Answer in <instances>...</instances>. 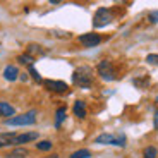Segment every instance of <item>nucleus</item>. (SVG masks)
<instances>
[{
  "mask_svg": "<svg viewBox=\"0 0 158 158\" xmlns=\"http://www.w3.org/2000/svg\"><path fill=\"white\" fill-rule=\"evenodd\" d=\"M93 79H95L93 69L88 67V65H81L72 72V84L81 88V89H88V88L93 86Z\"/></svg>",
  "mask_w": 158,
  "mask_h": 158,
  "instance_id": "obj_1",
  "label": "nucleus"
},
{
  "mask_svg": "<svg viewBox=\"0 0 158 158\" xmlns=\"http://www.w3.org/2000/svg\"><path fill=\"white\" fill-rule=\"evenodd\" d=\"M36 124V110H29L26 114L14 115L12 118L5 120V126L9 127H21V126H35Z\"/></svg>",
  "mask_w": 158,
  "mask_h": 158,
  "instance_id": "obj_2",
  "label": "nucleus"
},
{
  "mask_svg": "<svg viewBox=\"0 0 158 158\" xmlns=\"http://www.w3.org/2000/svg\"><path fill=\"white\" fill-rule=\"evenodd\" d=\"M112 21H114V14H112L110 9L100 7L98 10L95 12V16H93V28L102 29V28H105V26H108Z\"/></svg>",
  "mask_w": 158,
  "mask_h": 158,
  "instance_id": "obj_3",
  "label": "nucleus"
},
{
  "mask_svg": "<svg viewBox=\"0 0 158 158\" xmlns=\"http://www.w3.org/2000/svg\"><path fill=\"white\" fill-rule=\"evenodd\" d=\"M95 143L96 144H112V146L124 148L126 146V136L124 134L114 136V134H110V132H103V134H100L95 138Z\"/></svg>",
  "mask_w": 158,
  "mask_h": 158,
  "instance_id": "obj_4",
  "label": "nucleus"
},
{
  "mask_svg": "<svg viewBox=\"0 0 158 158\" xmlns=\"http://www.w3.org/2000/svg\"><path fill=\"white\" fill-rule=\"evenodd\" d=\"M96 72H98V76L103 81H115V77H117L114 64H112V60H107V59L102 60V62L96 65Z\"/></svg>",
  "mask_w": 158,
  "mask_h": 158,
  "instance_id": "obj_5",
  "label": "nucleus"
},
{
  "mask_svg": "<svg viewBox=\"0 0 158 158\" xmlns=\"http://www.w3.org/2000/svg\"><path fill=\"white\" fill-rule=\"evenodd\" d=\"M77 40L84 48H95L102 43V36H100L98 33H84V35H81Z\"/></svg>",
  "mask_w": 158,
  "mask_h": 158,
  "instance_id": "obj_6",
  "label": "nucleus"
},
{
  "mask_svg": "<svg viewBox=\"0 0 158 158\" xmlns=\"http://www.w3.org/2000/svg\"><path fill=\"white\" fill-rule=\"evenodd\" d=\"M43 86L52 93H67L69 91V84L59 79H43Z\"/></svg>",
  "mask_w": 158,
  "mask_h": 158,
  "instance_id": "obj_7",
  "label": "nucleus"
},
{
  "mask_svg": "<svg viewBox=\"0 0 158 158\" xmlns=\"http://www.w3.org/2000/svg\"><path fill=\"white\" fill-rule=\"evenodd\" d=\"M40 138L38 132H35V131H29V132H21V134L16 136V139H14V143H12V146L16 144V146H23V144H26V143H33L36 141V139Z\"/></svg>",
  "mask_w": 158,
  "mask_h": 158,
  "instance_id": "obj_8",
  "label": "nucleus"
},
{
  "mask_svg": "<svg viewBox=\"0 0 158 158\" xmlns=\"http://www.w3.org/2000/svg\"><path fill=\"white\" fill-rule=\"evenodd\" d=\"M19 67L17 65H14V64H9V65H5L4 72H2V76H4L5 81H9V83H14L16 79H19Z\"/></svg>",
  "mask_w": 158,
  "mask_h": 158,
  "instance_id": "obj_9",
  "label": "nucleus"
},
{
  "mask_svg": "<svg viewBox=\"0 0 158 158\" xmlns=\"http://www.w3.org/2000/svg\"><path fill=\"white\" fill-rule=\"evenodd\" d=\"M16 115V108L12 107L9 102H0V118H5V120H9V118H12Z\"/></svg>",
  "mask_w": 158,
  "mask_h": 158,
  "instance_id": "obj_10",
  "label": "nucleus"
},
{
  "mask_svg": "<svg viewBox=\"0 0 158 158\" xmlns=\"http://www.w3.org/2000/svg\"><path fill=\"white\" fill-rule=\"evenodd\" d=\"M26 156H29V150L24 146H16L14 150L4 155V158H26Z\"/></svg>",
  "mask_w": 158,
  "mask_h": 158,
  "instance_id": "obj_11",
  "label": "nucleus"
},
{
  "mask_svg": "<svg viewBox=\"0 0 158 158\" xmlns=\"http://www.w3.org/2000/svg\"><path fill=\"white\" fill-rule=\"evenodd\" d=\"M72 112L77 118H86V103L83 100H76L72 105Z\"/></svg>",
  "mask_w": 158,
  "mask_h": 158,
  "instance_id": "obj_12",
  "label": "nucleus"
},
{
  "mask_svg": "<svg viewBox=\"0 0 158 158\" xmlns=\"http://www.w3.org/2000/svg\"><path fill=\"white\" fill-rule=\"evenodd\" d=\"M65 114H67V108H65V107L57 108V112H55V122H53L55 129H60V126L64 124V120H65V117H67Z\"/></svg>",
  "mask_w": 158,
  "mask_h": 158,
  "instance_id": "obj_13",
  "label": "nucleus"
},
{
  "mask_svg": "<svg viewBox=\"0 0 158 158\" xmlns=\"http://www.w3.org/2000/svg\"><path fill=\"white\" fill-rule=\"evenodd\" d=\"M35 146L38 151H50L52 148H53V143H52L50 139H43V141H38Z\"/></svg>",
  "mask_w": 158,
  "mask_h": 158,
  "instance_id": "obj_14",
  "label": "nucleus"
},
{
  "mask_svg": "<svg viewBox=\"0 0 158 158\" xmlns=\"http://www.w3.org/2000/svg\"><path fill=\"white\" fill-rule=\"evenodd\" d=\"M17 60H19V64L28 65V67H31L33 64H35V57H31L29 53H21V55L17 57Z\"/></svg>",
  "mask_w": 158,
  "mask_h": 158,
  "instance_id": "obj_15",
  "label": "nucleus"
},
{
  "mask_svg": "<svg viewBox=\"0 0 158 158\" xmlns=\"http://www.w3.org/2000/svg\"><path fill=\"white\" fill-rule=\"evenodd\" d=\"M69 158H91V151L86 150V148H81V150L71 153V156H69Z\"/></svg>",
  "mask_w": 158,
  "mask_h": 158,
  "instance_id": "obj_16",
  "label": "nucleus"
},
{
  "mask_svg": "<svg viewBox=\"0 0 158 158\" xmlns=\"http://www.w3.org/2000/svg\"><path fill=\"white\" fill-rule=\"evenodd\" d=\"M143 156L144 158H158V150L155 146H146L143 151Z\"/></svg>",
  "mask_w": 158,
  "mask_h": 158,
  "instance_id": "obj_17",
  "label": "nucleus"
},
{
  "mask_svg": "<svg viewBox=\"0 0 158 158\" xmlns=\"http://www.w3.org/2000/svg\"><path fill=\"white\" fill-rule=\"evenodd\" d=\"M26 53L35 57L36 53H43V50H41V47H40L38 43H31V45H28V52H26Z\"/></svg>",
  "mask_w": 158,
  "mask_h": 158,
  "instance_id": "obj_18",
  "label": "nucleus"
},
{
  "mask_svg": "<svg viewBox=\"0 0 158 158\" xmlns=\"http://www.w3.org/2000/svg\"><path fill=\"white\" fill-rule=\"evenodd\" d=\"M28 74L31 76L33 79H35L36 83H43V79H41V76H40V72L35 69V65H31V67H28Z\"/></svg>",
  "mask_w": 158,
  "mask_h": 158,
  "instance_id": "obj_19",
  "label": "nucleus"
},
{
  "mask_svg": "<svg viewBox=\"0 0 158 158\" xmlns=\"http://www.w3.org/2000/svg\"><path fill=\"white\" fill-rule=\"evenodd\" d=\"M146 62L150 65H158V53H150L146 55Z\"/></svg>",
  "mask_w": 158,
  "mask_h": 158,
  "instance_id": "obj_20",
  "label": "nucleus"
},
{
  "mask_svg": "<svg viewBox=\"0 0 158 158\" xmlns=\"http://www.w3.org/2000/svg\"><path fill=\"white\" fill-rule=\"evenodd\" d=\"M148 19H150V23H158V10H155V12H151L150 16H148Z\"/></svg>",
  "mask_w": 158,
  "mask_h": 158,
  "instance_id": "obj_21",
  "label": "nucleus"
},
{
  "mask_svg": "<svg viewBox=\"0 0 158 158\" xmlns=\"http://www.w3.org/2000/svg\"><path fill=\"white\" fill-rule=\"evenodd\" d=\"M153 126H155V129H158V108L155 110V118H153Z\"/></svg>",
  "mask_w": 158,
  "mask_h": 158,
  "instance_id": "obj_22",
  "label": "nucleus"
},
{
  "mask_svg": "<svg viewBox=\"0 0 158 158\" xmlns=\"http://www.w3.org/2000/svg\"><path fill=\"white\" fill-rule=\"evenodd\" d=\"M19 77H21V79H23V81H26V79H28V77H29V74H21V76H19Z\"/></svg>",
  "mask_w": 158,
  "mask_h": 158,
  "instance_id": "obj_23",
  "label": "nucleus"
},
{
  "mask_svg": "<svg viewBox=\"0 0 158 158\" xmlns=\"http://www.w3.org/2000/svg\"><path fill=\"white\" fill-rule=\"evenodd\" d=\"M2 148H5V143H2V141H0V150H2Z\"/></svg>",
  "mask_w": 158,
  "mask_h": 158,
  "instance_id": "obj_24",
  "label": "nucleus"
},
{
  "mask_svg": "<svg viewBox=\"0 0 158 158\" xmlns=\"http://www.w3.org/2000/svg\"><path fill=\"white\" fill-rule=\"evenodd\" d=\"M48 158H59V155H52V156H48Z\"/></svg>",
  "mask_w": 158,
  "mask_h": 158,
  "instance_id": "obj_25",
  "label": "nucleus"
}]
</instances>
